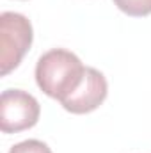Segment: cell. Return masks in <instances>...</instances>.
<instances>
[{
	"label": "cell",
	"mask_w": 151,
	"mask_h": 153,
	"mask_svg": "<svg viewBox=\"0 0 151 153\" xmlns=\"http://www.w3.org/2000/svg\"><path fill=\"white\" fill-rule=\"evenodd\" d=\"M107 93H109V85L103 73L94 68H85L84 78L76 87V91L61 103L71 114H87L96 111L105 102Z\"/></svg>",
	"instance_id": "4"
},
{
	"label": "cell",
	"mask_w": 151,
	"mask_h": 153,
	"mask_svg": "<svg viewBox=\"0 0 151 153\" xmlns=\"http://www.w3.org/2000/svg\"><path fill=\"white\" fill-rule=\"evenodd\" d=\"M117 9L128 16H148L151 14V0H114Z\"/></svg>",
	"instance_id": "5"
},
{
	"label": "cell",
	"mask_w": 151,
	"mask_h": 153,
	"mask_svg": "<svg viewBox=\"0 0 151 153\" xmlns=\"http://www.w3.org/2000/svg\"><path fill=\"white\" fill-rule=\"evenodd\" d=\"M9 153H52L48 148V144H44L43 141L38 139H29V141H21L18 144H14Z\"/></svg>",
	"instance_id": "6"
},
{
	"label": "cell",
	"mask_w": 151,
	"mask_h": 153,
	"mask_svg": "<svg viewBox=\"0 0 151 153\" xmlns=\"http://www.w3.org/2000/svg\"><path fill=\"white\" fill-rule=\"evenodd\" d=\"M84 73L85 66L82 61L64 48L48 50L39 57L36 64V82L39 89L59 102H64L75 93Z\"/></svg>",
	"instance_id": "1"
},
{
	"label": "cell",
	"mask_w": 151,
	"mask_h": 153,
	"mask_svg": "<svg viewBox=\"0 0 151 153\" xmlns=\"http://www.w3.org/2000/svg\"><path fill=\"white\" fill-rule=\"evenodd\" d=\"M32 25L27 16L5 11L0 14V73L7 75L21 62L32 45Z\"/></svg>",
	"instance_id": "2"
},
{
	"label": "cell",
	"mask_w": 151,
	"mask_h": 153,
	"mask_svg": "<svg viewBox=\"0 0 151 153\" xmlns=\"http://www.w3.org/2000/svg\"><path fill=\"white\" fill-rule=\"evenodd\" d=\"M41 107L38 100L21 89H7L0 96V130L16 134L32 128L39 119Z\"/></svg>",
	"instance_id": "3"
}]
</instances>
